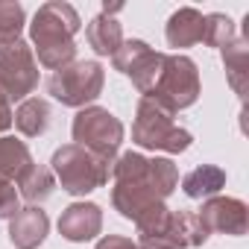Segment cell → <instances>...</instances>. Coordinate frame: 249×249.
<instances>
[{"label": "cell", "mask_w": 249, "mask_h": 249, "mask_svg": "<svg viewBox=\"0 0 249 249\" xmlns=\"http://www.w3.org/2000/svg\"><path fill=\"white\" fill-rule=\"evenodd\" d=\"M85 38H88V44H91V50L97 56H114L120 50V44H123V30H120V24L111 15L100 12L97 18L88 21Z\"/></svg>", "instance_id": "obj_18"}, {"label": "cell", "mask_w": 249, "mask_h": 249, "mask_svg": "<svg viewBox=\"0 0 249 249\" xmlns=\"http://www.w3.org/2000/svg\"><path fill=\"white\" fill-rule=\"evenodd\" d=\"M47 231L50 217L38 205L18 208L15 217H9V240L15 243V249H38L47 240Z\"/></svg>", "instance_id": "obj_12"}, {"label": "cell", "mask_w": 249, "mask_h": 249, "mask_svg": "<svg viewBox=\"0 0 249 249\" xmlns=\"http://www.w3.org/2000/svg\"><path fill=\"white\" fill-rule=\"evenodd\" d=\"M111 205L126 217L138 223L144 214H150L156 205H161L176 188H179V167L170 159H147L141 153H123L111 161Z\"/></svg>", "instance_id": "obj_1"}, {"label": "cell", "mask_w": 249, "mask_h": 249, "mask_svg": "<svg viewBox=\"0 0 249 249\" xmlns=\"http://www.w3.org/2000/svg\"><path fill=\"white\" fill-rule=\"evenodd\" d=\"M138 249H176V243L167 234H144L138 240Z\"/></svg>", "instance_id": "obj_24"}, {"label": "cell", "mask_w": 249, "mask_h": 249, "mask_svg": "<svg viewBox=\"0 0 249 249\" xmlns=\"http://www.w3.org/2000/svg\"><path fill=\"white\" fill-rule=\"evenodd\" d=\"M226 188V170L217 164H199L182 179V191L191 199H211Z\"/></svg>", "instance_id": "obj_19"}, {"label": "cell", "mask_w": 249, "mask_h": 249, "mask_svg": "<svg viewBox=\"0 0 249 249\" xmlns=\"http://www.w3.org/2000/svg\"><path fill=\"white\" fill-rule=\"evenodd\" d=\"M103 231V208L97 202H71L59 217V234L71 243L94 240Z\"/></svg>", "instance_id": "obj_11"}, {"label": "cell", "mask_w": 249, "mask_h": 249, "mask_svg": "<svg viewBox=\"0 0 249 249\" xmlns=\"http://www.w3.org/2000/svg\"><path fill=\"white\" fill-rule=\"evenodd\" d=\"M234 38V21L223 12H211L202 21V44L208 47H226Z\"/></svg>", "instance_id": "obj_22"}, {"label": "cell", "mask_w": 249, "mask_h": 249, "mask_svg": "<svg viewBox=\"0 0 249 249\" xmlns=\"http://www.w3.org/2000/svg\"><path fill=\"white\" fill-rule=\"evenodd\" d=\"M50 103L41 100V97H27L18 103V108L12 111V123L15 129L24 135V138H38L50 129Z\"/></svg>", "instance_id": "obj_14"}, {"label": "cell", "mask_w": 249, "mask_h": 249, "mask_svg": "<svg viewBox=\"0 0 249 249\" xmlns=\"http://www.w3.org/2000/svg\"><path fill=\"white\" fill-rule=\"evenodd\" d=\"M161 62H164V53L153 50L147 41L141 38H129V41H123L120 50L111 56V65L114 71H120L123 76H129L132 85L147 97L161 73Z\"/></svg>", "instance_id": "obj_9"}, {"label": "cell", "mask_w": 249, "mask_h": 249, "mask_svg": "<svg viewBox=\"0 0 249 249\" xmlns=\"http://www.w3.org/2000/svg\"><path fill=\"white\" fill-rule=\"evenodd\" d=\"M103 85H106L103 65L94 59H79V62H71L50 73L47 94L53 100H59L62 106L85 108V106H94V100L103 94Z\"/></svg>", "instance_id": "obj_7"}, {"label": "cell", "mask_w": 249, "mask_h": 249, "mask_svg": "<svg viewBox=\"0 0 249 249\" xmlns=\"http://www.w3.org/2000/svg\"><path fill=\"white\" fill-rule=\"evenodd\" d=\"M202 226L217 234H231V237H240L249 231V205L237 196H211L202 202V208L196 211Z\"/></svg>", "instance_id": "obj_10"}, {"label": "cell", "mask_w": 249, "mask_h": 249, "mask_svg": "<svg viewBox=\"0 0 249 249\" xmlns=\"http://www.w3.org/2000/svg\"><path fill=\"white\" fill-rule=\"evenodd\" d=\"M15 185H18V196H21V199H27L30 205H38V202L50 199V194H53V188H56V176L50 173V167L30 161V164L18 173Z\"/></svg>", "instance_id": "obj_17"}, {"label": "cell", "mask_w": 249, "mask_h": 249, "mask_svg": "<svg viewBox=\"0 0 249 249\" xmlns=\"http://www.w3.org/2000/svg\"><path fill=\"white\" fill-rule=\"evenodd\" d=\"M0 88L6 91L9 103H21L38 88V62L24 38L0 47Z\"/></svg>", "instance_id": "obj_8"}, {"label": "cell", "mask_w": 249, "mask_h": 249, "mask_svg": "<svg viewBox=\"0 0 249 249\" xmlns=\"http://www.w3.org/2000/svg\"><path fill=\"white\" fill-rule=\"evenodd\" d=\"M176 114L161 108L153 97H141L135 108V123H132V141L141 150H161L170 156L185 153L194 144V135L173 123Z\"/></svg>", "instance_id": "obj_3"}, {"label": "cell", "mask_w": 249, "mask_h": 249, "mask_svg": "<svg viewBox=\"0 0 249 249\" xmlns=\"http://www.w3.org/2000/svg\"><path fill=\"white\" fill-rule=\"evenodd\" d=\"M97 249H138V243L123 234H106L97 240Z\"/></svg>", "instance_id": "obj_23"}, {"label": "cell", "mask_w": 249, "mask_h": 249, "mask_svg": "<svg viewBox=\"0 0 249 249\" xmlns=\"http://www.w3.org/2000/svg\"><path fill=\"white\" fill-rule=\"evenodd\" d=\"M199 94H202V82H199L196 62L182 53H164L161 73L147 97H153L170 114H176L182 108H191L199 100Z\"/></svg>", "instance_id": "obj_5"}, {"label": "cell", "mask_w": 249, "mask_h": 249, "mask_svg": "<svg viewBox=\"0 0 249 249\" xmlns=\"http://www.w3.org/2000/svg\"><path fill=\"white\" fill-rule=\"evenodd\" d=\"M79 30H82V21L71 3H62V0L41 3L38 12L33 15V24H30L36 62L44 65L47 71H59V68L76 62L73 36Z\"/></svg>", "instance_id": "obj_2"}, {"label": "cell", "mask_w": 249, "mask_h": 249, "mask_svg": "<svg viewBox=\"0 0 249 249\" xmlns=\"http://www.w3.org/2000/svg\"><path fill=\"white\" fill-rule=\"evenodd\" d=\"M202 21L205 15L194 6H182L170 15L167 27H164V36H167V44L176 47V50H185V47H194L202 41Z\"/></svg>", "instance_id": "obj_13"}, {"label": "cell", "mask_w": 249, "mask_h": 249, "mask_svg": "<svg viewBox=\"0 0 249 249\" xmlns=\"http://www.w3.org/2000/svg\"><path fill=\"white\" fill-rule=\"evenodd\" d=\"M24 24H27L24 6L15 3V0H0V47L12 44V41H21Z\"/></svg>", "instance_id": "obj_21"}, {"label": "cell", "mask_w": 249, "mask_h": 249, "mask_svg": "<svg viewBox=\"0 0 249 249\" xmlns=\"http://www.w3.org/2000/svg\"><path fill=\"white\" fill-rule=\"evenodd\" d=\"M71 135H73V144H79L82 150L111 164L123 144V123L103 106H85L76 111L71 123Z\"/></svg>", "instance_id": "obj_6"}, {"label": "cell", "mask_w": 249, "mask_h": 249, "mask_svg": "<svg viewBox=\"0 0 249 249\" xmlns=\"http://www.w3.org/2000/svg\"><path fill=\"white\" fill-rule=\"evenodd\" d=\"M223 65H226V79L231 91L243 100L246 97V79H249V41L234 36L226 47H220Z\"/></svg>", "instance_id": "obj_15"}, {"label": "cell", "mask_w": 249, "mask_h": 249, "mask_svg": "<svg viewBox=\"0 0 249 249\" xmlns=\"http://www.w3.org/2000/svg\"><path fill=\"white\" fill-rule=\"evenodd\" d=\"M50 173L59 179L62 191L71 196H85L97 188H103L111 176V164L97 159L94 153L82 150L79 144H65L50 159Z\"/></svg>", "instance_id": "obj_4"}, {"label": "cell", "mask_w": 249, "mask_h": 249, "mask_svg": "<svg viewBox=\"0 0 249 249\" xmlns=\"http://www.w3.org/2000/svg\"><path fill=\"white\" fill-rule=\"evenodd\" d=\"M167 237L176 243V249H196L208 240V229L202 226L196 211H170Z\"/></svg>", "instance_id": "obj_16"}, {"label": "cell", "mask_w": 249, "mask_h": 249, "mask_svg": "<svg viewBox=\"0 0 249 249\" xmlns=\"http://www.w3.org/2000/svg\"><path fill=\"white\" fill-rule=\"evenodd\" d=\"M33 161L30 147L12 135H0V179L3 182H15L18 173Z\"/></svg>", "instance_id": "obj_20"}, {"label": "cell", "mask_w": 249, "mask_h": 249, "mask_svg": "<svg viewBox=\"0 0 249 249\" xmlns=\"http://www.w3.org/2000/svg\"><path fill=\"white\" fill-rule=\"evenodd\" d=\"M9 126H12V103H9L6 91L0 88V135H3Z\"/></svg>", "instance_id": "obj_25"}]
</instances>
